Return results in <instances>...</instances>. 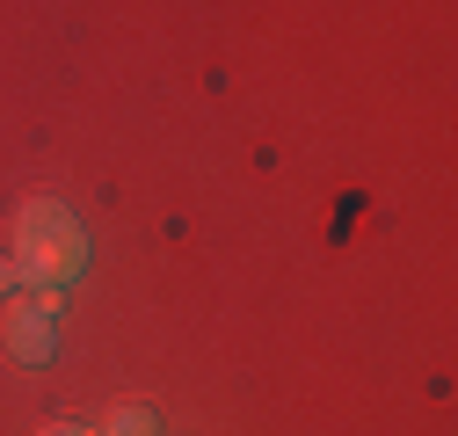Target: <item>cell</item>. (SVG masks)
<instances>
[{"instance_id": "cell-1", "label": "cell", "mask_w": 458, "mask_h": 436, "mask_svg": "<svg viewBox=\"0 0 458 436\" xmlns=\"http://www.w3.org/2000/svg\"><path fill=\"white\" fill-rule=\"evenodd\" d=\"M88 240L73 226V211L59 197H30L22 218H15V269L22 277H44V284H66L73 269H81Z\"/></svg>"}, {"instance_id": "cell-2", "label": "cell", "mask_w": 458, "mask_h": 436, "mask_svg": "<svg viewBox=\"0 0 458 436\" xmlns=\"http://www.w3.org/2000/svg\"><path fill=\"white\" fill-rule=\"evenodd\" d=\"M51 320H59V291H37V298H15L0 313V349L15 364H51Z\"/></svg>"}, {"instance_id": "cell-3", "label": "cell", "mask_w": 458, "mask_h": 436, "mask_svg": "<svg viewBox=\"0 0 458 436\" xmlns=\"http://www.w3.org/2000/svg\"><path fill=\"white\" fill-rule=\"evenodd\" d=\"M102 436H153V407H117Z\"/></svg>"}, {"instance_id": "cell-4", "label": "cell", "mask_w": 458, "mask_h": 436, "mask_svg": "<svg viewBox=\"0 0 458 436\" xmlns=\"http://www.w3.org/2000/svg\"><path fill=\"white\" fill-rule=\"evenodd\" d=\"M44 436H88V429H81V422H51Z\"/></svg>"}, {"instance_id": "cell-5", "label": "cell", "mask_w": 458, "mask_h": 436, "mask_svg": "<svg viewBox=\"0 0 458 436\" xmlns=\"http://www.w3.org/2000/svg\"><path fill=\"white\" fill-rule=\"evenodd\" d=\"M0 284H8V262H0Z\"/></svg>"}]
</instances>
